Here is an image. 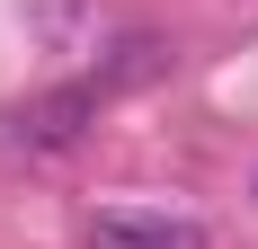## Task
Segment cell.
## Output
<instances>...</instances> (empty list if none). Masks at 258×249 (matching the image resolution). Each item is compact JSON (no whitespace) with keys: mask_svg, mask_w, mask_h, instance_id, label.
I'll return each instance as SVG.
<instances>
[{"mask_svg":"<svg viewBox=\"0 0 258 249\" xmlns=\"http://www.w3.org/2000/svg\"><path fill=\"white\" fill-rule=\"evenodd\" d=\"M98 80H53V89H36V98L0 107V151L9 160H62V151L98 125Z\"/></svg>","mask_w":258,"mask_h":249,"instance_id":"6da1fadb","label":"cell"},{"mask_svg":"<svg viewBox=\"0 0 258 249\" xmlns=\"http://www.w3.org/2000/svg\"><path fill=\"white\" fill-rule=\"evenodd\" d=\"M169 72V45H152V36H125L116 45V63H98V89H134V80Z\"/></svg>","mask_w":258,"mask_h":249,"instance_id":"3957f363","label":"cell"},{"mask_svg":"<svg viewBox=\"0 0 258 249\" xmlns=\"http://www.w3.org/2000/svg\"><path fill=\"white\" fill-rule=\"evenodd\" d=\"M89 249H205V231L187 214H152V205H107L89 214Z\"/></svg>","mask_w":258,"mask_h":249,"instance_id":"7a4b0ae2","label":"cell"}]
</instances>
